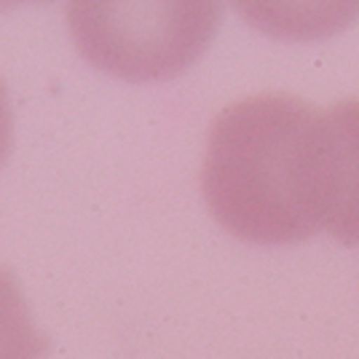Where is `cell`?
Instances as JSON below:
<instances>
[{
    "label": "cell",
    "mask_w": 359,
    "mask_h": 359,
    "mask_svg": "<svg viewBox=\"0 0 359 359\" xmlns=\"http://www.w3.org/2000/svg\"><path fill=\"white\" fill-rule=\"evenodd\" d=\"M330 185V121L309 102L260 94L212 121L201 194L236 239L260 247L306 241L325 228Z\"/></svg>",
    "instance_id": "obj_1"
},
{
    "label": "cell",
    "mask_w": 359,
    "mask_h": 359,
    "mask_svg": "<svg viewBox=\"0 0 359 359\" xmlns=\"http://www.w3.org/2000/svg\"><path fill=\"white\" fill-rule=\"evenodd\" d=\"M220 22L217 3H113L67 6V27L81 57L123 81H166L188 70Z\"/></svg>",
    "instance_id": "obj_2"
},
{
    "label": "cell",
    "mask_w": 359,
    "mask_h": 359,
    "mask_svg": "<svg viewBox=\"0 0 359 359\" xmlns=\"http://www.w3.org/2000/svg\"><path fill=\"white\" fill-rule=\"evenodd\" d=\"M332 140V185L325 231L346 247H359V100L327 110Z\"/></svg>",
    "instance_id": "obj_3"
},
{
    "label": "cell",
    "mask_w": 359,
    "mask_h": 359,
    "mask_svg": "<svg viewBox=\"0 0 359 359\" xmlns=\"http://www.w3.org/2000/svg\"><path fill=\"white\" fill-rule=\"evenodd\" d=\"M48 348L51 341L35 327L14 273L0 269V359H41Z\"/></svg>",
    "instance_id": "obj_4"
},
{
    "label": "cell",
    "mask_w": 359,
    "mask_h": 359,
    "mask_svg": "<svg viewBox=\"0 0 359 359\" xmlns=\"http://www.w3.org/2000/svg\"><path fill=\"white\" fill-rule=\"evenodd\" d=\"M11 145H14V110H11L8 89H6V83L0 78V166L8 158Z\"/></svg>",
    "instance_id": "obj_5"
}]
</instances>
